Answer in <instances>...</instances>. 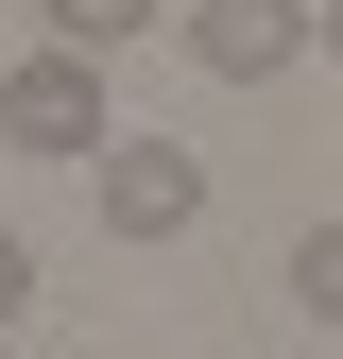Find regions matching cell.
Returning <instances> with one entry per match:
<instances>
[{"label": "cell", "instance_id": "obj_1", "mask_svg": "<svg viewBox=\"0 0 343 359\" xmlns=\"http://www.w3.org/2000/svg\"><path fill=\"white\" fill-rule=\"evenodd\" d=\"M0 137H18V154H69V171H103V154H120L103 52H52V34H34V52L0 69Z\"/></svg>", "mask_w": 343, "mask_h": 359}, {"label": "cell", "instance_id": "obj_2", "mask_svg": "<svg viewBox=\"0 0 343 359\" xmlns=\"http://www.w3.org/2000/svg\"><path fill=\"white\" fill-rule=\"evenodd\" d=\"M172 34H189L206 86H292V69L326 52V0H189Z\"/></svg>", "mask_w": 343, "mask_h": 359}, {"label": "cell", "instance_id": "obj_3", "mask_svg": "<svg viewBox=\"0 0 343 359\" xmlns=\"http://www.w3.org/2000/svg\"><path fill=\"white\" fill-rule=\"evenodd\" d=\"M86 205H103L120 257H138V240H189V222H206V154L189 137H120L103 171H86Z\"/></svg>", "mask_w": 343, "mask_h": 359}, {"label": "cell", "instance_id": "obj_4", "mask_svg": "<svg viewBox=\"0 0 343 359\" xmlns=\"http://www.w3.org/2000/svg\"><path fill=\"white\" fill-rule=\"evenodd\" d=\"M52 18V52H138L155 18H189V0H34Z\"/></svg>", "mask_w": 343, "mask_h": 359}, {"label": "cell", "instance_id": "obj_5", "mask_svg": "<svg viewBox=\"0 0 343 359\" xmlns=\"http://www.w3.org/2000/svg\"><path fill=\"white\" fill-rule=\"evenodd\" d=\"M292 308H309V325H343V222H309V240H292Z\"/></svg>", "mask_w": 343, "mask_h": 359}, {"label": "cell", "instance_id": "obj_6", "mask_svg": "<svg viewBox=\"0 0 343 359\" xmlns=\"http://www.w3.org/2000/svg\"><path fill=\"white\" fill-rule=\"evenodd\" d=\"M18 308H34V240H0V342H18Z\"/></svg>", "mask_w": 343, "mask_h": 359}, {"label": "cell", "instance_id": "obj_7", "mask_svg": "<svg viewBox=\"0 0 343 359\" xmlns=\"http://www.w3.org/2000/svg\"><path fill=\"white\" fill-rule=\"evenodd\" d=\"M326 52H343V0H326Z\"/></svg>", "mask_w": 343, "mask_h": 359}, {"label": "cell", "instance_id": "obj_8", "mask_svg": "<svg viewBox=\"0 0 343 359\" xmlns=\"http://www.w3.org/2000/svg\"><path fill=\"white\" fill-rule=\"evenodd\" d=\"M0 359H18V342H0Z\"/></svg>", "mask_w": 343, "mask_h": 359}]
</instances>
